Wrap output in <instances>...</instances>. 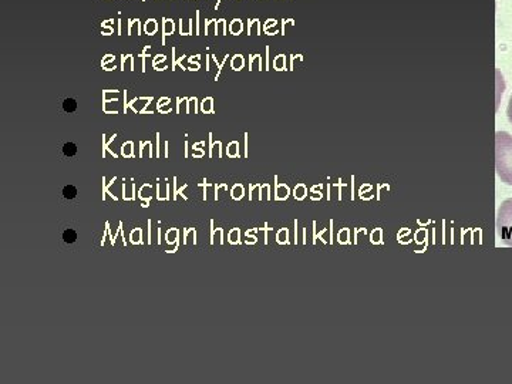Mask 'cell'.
<instances>
[{"mask_svg": "<svg viewBox=\"0 0 512 384\" xmlns=\"http://www.w3.org/2000/svg\"><path fill=\"white\" fill-rule=\"evenodd\" d=\"M495 171L503 183L512 185V137L505 131L495 133Z\"/></svg>", "mask_w": 512, "mask_h": 384, "instance_id": "cell-1", "label": "cell"}, {"mask_svg": "<svg viewBox=\"0 0 512 384\" xmlns=\"http://www.w3.org/2000/svg\"><path fill=\"white\" fill-rule=\"evenodd\" d=\"M63 241L66 242V244H74V242L77 241V232L72 228L66 229V231L63 232Z\"/></svg>", "mask_w": 512, "mask_h": 384, "instance_id": "cell-3", "label": "cell"}, {"mask_svg": "<svg viewBox=\"0 0 512 384\" xmlns=\"http://www.w3.org/2000/svg\"><path fill=\"white\" fill-rule=\"evenodd\" d=\"M63 154L66 157H74L77 154V146L74 143H66L63 146Z\"/></svg>", "mask_w": 512, "mask_h": 384, "instance_id": "cell-5", "label": "cell"}, {"mask_svg": "<svg viewBox=\"0 0 512 384\" xmlns=\"http://www.w3.org/2000/svg\"><path fill=\"white\" fill-rule=\"evenodd\" d=\"M63 110L66 113H74L77 110V101L74 99H66L63 101Z\"/></svg>", "mask_w": 512, "mask_h": 384, "instance_id": "cell-6", "label": "cell"}, {"mask_svg": "<svg viewBox=\"0 0 512 384\" xmlns=\"http://www.w3.org/2000/svg\"><path fill=\"white\" fill-rule=\"evenodd\" d=\"M507 116H508V120H510L511 124H512V96L510 99V103H508Z\"/></svg>", "mask_w": 512, "mask_h": 384, "instance_id": "cell-7", "label": "cell"}, {"mask_svg": "<svg viewBox=\"0 0 512 384\" xmlns=\"http://www.w3.org/2000/svg\"><path fill=\"white\" fill-rule=\"evenodd\" d=\"M77 188L74 187V185H66L63 190V197L66 198V200H74V198L77 197Z\"/></svg>", "mask_w": 512, "mask_h": 384, "instance_id": "cell-4", "label": "cell"}, {"mask_svg": "<svg viewBox=\"0 0 512 384\" xmlns=\"http://www.w3.org/2000/svg\"><path fill=\"white\" fill-rule=\"evenodd\" d=\"M497 232L505 244L512 247V198L504 201L498 210Z\"/></svg>", "mask_w": 512, "mask_h": 384, "instance_id": "cell-2", "label": "cell"}]
</instances>
